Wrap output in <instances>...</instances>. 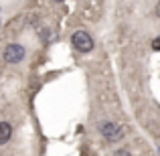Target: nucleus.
I'll list each match as a JSON object with an SVG mask.
<instances>
[{"label": "nucleus", "instance_id": "nucleus-5", "mask_svg": "<svg viewBox=\"0 0 160 156\" xmlns=\"http://www.w3.org/2000/svg\"><path fill=\"white\" fill-rule=\"evenodd\" d=\"M152 49H154V51H158V49H160V39H158V37L152 41Z\"/></svg>", "mask_w": 160, "mask_h": 156}, {"label": "nucleus", "instance_id": "nucleus-4", "mask_svg": "<svg viewBox=\"0 0 160 156\" xmlns=\"http://www.w3.org/2000/svg\"><path fill=\"white\" fill-rule=\"evenodd\" d=\"M12 136V126L8 122H0V144H6Z\"/></svg>", "mask_w": 160, "mask_h": 156}, {"label": "nucleus", "instance_id": "nucleus-2", "mask_svg": "<svg viewBox=\"0 0 160 156\" xmlns=\"http://www.w3.org/2000/svg\"><path fill=\"white\" fill-rule=\"evenodd\" d=\"M102 136L108 142H118L124 138V128L118 124H112V122H106V124H102Z\"/></svg>", "mask_w": 160, "mask_h": 156}, {"label": "nucleus", "instance_id": "nucleus-3", "mask_svg": "<svg viewBox=\"0 0 160 156\" xmlns=\"http://www.w3.org/2000/svg\"><path fill=\"white\" fill-rule=\"evenodd\" d=\"M24 59V47L22 45H16V43H12V45H8L6 49H4V61L6 63H20Z\"/></svg>", "mask_w": 160, "mask_h": 156}, {"label": "nucleus", "instance_id": "nucleus-6", "mask_svg": "<svg viewBox=\"0 0 160 156\" xmlns=\"http://www.w3.org/2000/svg\"><path fill=\"white\" fill-rule=\"evenodd\" d=\"M113 156H130V152H128V150H118Z\"/></svg>", "mask_w": 160, "mask_h": 156}, {"label": "nucleus", "instance_id": "nucleus-1", "mask_svg": "<svg viewBox=\"0 0 160 156\" xmlns=\"http://www.w3.org/2000/svg\"><path fill=\"white\" fill-rule=\"evenodd\" d=\"M71 45L79 53H89L93 49V39H91V35L87 31H75L71 35Z\"/></svg>", "mask_w": 160, "mask_h": 156}]
</instances>
